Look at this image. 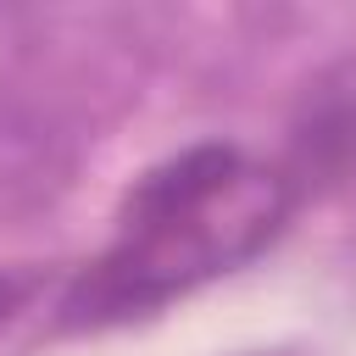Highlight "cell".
I'll use <instances>...</instances> for the list:
<instances>
[{
    "label": "cell",
    "mask_w": 356,
    "mask_h": 356,
    "mask_svg": "<svg viewBox=\"0 0 356 356\" xmlns=\"http://www.w3.org/2000/svg\"><path fill=\"white\" fill-rule=\"evenodd\" d=\"M306 200L300 161H267L228 139H200L134 178L111 239L61 295L67 328L150 317L200 284L256 261Z\"/></svg>",
    "instance_id": "obj_1"
},
{
    "label": "cell",
    "mask_w": 356,
    "mask_h": 356,
    "mask_svg": "<svg viewBox=\"0 0 356 356\" xmlns=\"http://www.w3.org/2000/svg\"><path fill=\"white\" fill-rule=\"evenodd\" d=\"M28 295H33V278L28 273H0V323H11Z\"/></svg>",
    "instance_id": "obj_2"
}]
</instances>
